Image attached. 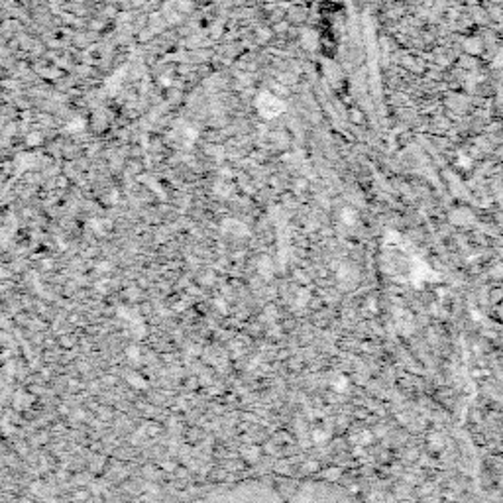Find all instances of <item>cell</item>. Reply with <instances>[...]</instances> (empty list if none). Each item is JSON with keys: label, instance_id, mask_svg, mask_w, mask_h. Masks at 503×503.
Returning <instances> with one entry per match:
<instances>
[{"label": "cell", "instance_id": "cell-1", "mask_svg": "<svg viewBox=\"0 0 503 503\" xmlns=\"http://www.w3.org/2000/svg\"><path fill=\"white\" fill-rule=\"evenodd\" d=\"M257 110L265 119H274V116H277L284 110V104L277 101L275 97H272V95H262L260 101H257Z\"/></svg>", "mask_w": 503, "mask_h": 503}]
</instances>
